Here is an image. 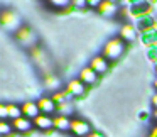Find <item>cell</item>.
Instances as JSON below:
<instances>
[{
	"instance_id": "9c48e42d",
	"label": "cell",
	"mask_w": 157,
	"mask_h": 137,
	"mask_svg": "<svg viewBox=\"0 0 157 137\" xmlns=\"http://www.w3.org/2000/svg\"><path fill=\"white\" fill-rule=\"evenodd\" d=\"M32 122H34V125L37 127V129L46 130V132H48V130H51L52 127H54V119H52L51 115H44V113H41L39 117H36Z\"/></svg>"
},
{
	"instance_id": "5b68a950",
	"label": "cell",
	"mask_w": 157,
	"mask_h": 137,
	"mask_svg": "<svg viewBox=\"0 0 157 137\" xmlns=\"http://www.w3.org/2000/svg\"><path fill=\"white\" fill-rule=\"evenodd\" d=\"M86 90V85L81 81V80H71V81L68 83V86H66V95H73V96H81L83 93H85Z\"/></svg>"
},
{
	"instance_id": "7a4b0ae2",
	"label": "cell",
	"mask_w": 157,
	"mask_h": 137,
	"mask_svg": "<svg viewBox=\"0 0 157 137\" xmlns=\"http://www.w3.org/2000/svg\"><path fill=\"white\" fill-rule=\"evenodd\" d=\"M69 132L75 134L76 137H88L93 130H91V125H90L88 120H85V119H73Z\"/></svg>"
},
{
	"instance_id": "8fae6325",
	"label": "cell",
	"mask_w": 157,
	"mask_h": 137,
	"mask_svg": "<svg viewBox=\"0 0 157 137\" xmlns=\"http://www.w3.org/2000/svg\"><path fill=\"white\" fill-rule=\"evenodd\" d=\"M32 125H34V122H32L31 119H27V117H24V115L17 120H12V127H14V130H17V132H29V130L32 129Z\"/></svg>"
},
{
	"instance_id": "277c9868",
	"label": "cell",
	"mask_w": 157,
	"mask_h": 137,
	"mask_svg": "<svg viewBox=\"0 0 157 137\" xmlns=\"http://www.w3.org/2000/svg\"><path fill=\"white\" fill-rule=\"evenodd\" d=\"M0 22H2V25L5 29H15L21 21H19L17 14H14L12 10H4L0 14Z\"/></svg>"
},
{
	"instance_id": "d6986e66",
	"label": "cell",
	"mask_w": 157,
	"mask_h": 137,
	"mask_svg": "<svg viewBox=\"0 0 157 137\" xmlns=\"http://www.w3.org/2000/svg\"><path fill=\"white\" fill-rule=\"evenodd\" d=\"M0 119L9 120V103H0Z\"/></svg>"
},
{
	"instance_id": "3957f363",
	"label": "cell",
	"mask_w": 157,
	"mask_h": 137,
	"mask_svg": "<svg viewBox=\"0 0 157 137\" xmlns=\"http://www.w3.org/2000/svg\"><path fill=\"white\" fill-rule=\"evenodd\" d=\"M139 27L135 24H123L122 29H120V39L125 42H130V41H135V37L139 36Z\"/></svg>"
},
{
	"instance_id": "ffe728a7",
	"label": "cell",
	"mask_w": 157,
	"mask_h": 137,
	"mask_svg": "<svg viewBox=\"0 0 157 137\" xmlns=\"http://www.w3.org/2000/svg\"><path fill=\"white\" fill-rule=\"evenodd\" d=\"M88 137H105V135H103V134L101 132H100V130H93V132L91 134H90V135Z\"/></svg>"
},
{
	"instance_id": "5bb4252c",
	"label": "cell",
	"mask_w": 157,
	"mask_h": 137,
	"mask_svg": "<svg viewBox=\"0 0 157 137\" xmlns=\"http://www.w3.org/2000/svg\"><path fill=\"white\" fill-rule=\"evenodd\" d=\"M54 129L59 132H68L71 129V119L66 115H56L54 117Z\"/></svg>"
},
{
	"instance_id": "e0dca14e",
	"label": "cell",
	"mask_w": 157,
	"mask_h": 137,
	"mask_svg": "<svg viewBox=\"0 0 157 137\" xmlns=\"http://www.w3.org/2000/svg\"><path fill=\"white\" fill-rule=\"evenodd\" d=\"M12 130H14L12 122H9V120H0V135H7Z\"/></svg>"
},
{
	"instance_id": "7402d4cb",
	"label": "cell",
	"mask_w": 157,
	"mask_h": 137,
	"mask_svg": "<svg viewBox=\"0 0 157 137\" xmlns=\"http://www.w3.org/2000/svg\"><path fill=\"white\" fill-rule=\"evenodd\" d=\"M149 137H157V127L152 130V132H150V135H149Z\"/></svg>"
},
{
	"instance_id": "9a60e30c",
	"label": "cell",
	"mask_w": 157,
	"mask_h": 137,
	"mask_svg": "<svg viewBox=\"0 0 157 137\" xmlns=\"http://www.w3.org/2000/svg\"><path fill=\"white\" fill-rule=\"evenodd\" d=\"M22 117V108L21 105H15V103H9V120H17Z\"/></svg>"
},
{
	"instance_id": "2e32d148",
	"label": "cell",
	"mask_w": 157,
	"mask_h": 137,
	"mask_svg": "<svg viewBox=\"0 0 157 137\" xmlns=\"http://www.w3.org/2000/svg\"><path fill=\"white\" fill-rule=\"evenodd\" d=\"M46 86L48 88H51V90H54V92H58V88H59V78L56 75H46Z\"/></svg>"
},
{
	"instance_id": "cb8c5ba5",
	"label": "cell",
	"mask_w": 157,
	"mask_h": 137,
	"mask_svg": "<svg viewBox=\"0 0 157 137\" xmlns=\"http://www.w3.org/2000/svg\"><path fill=\"white\" fill-rule=\"evenodd\" d=\"M154 86H155V90H157V81H155V83H154Z\"/></svg>"
},
{
	"instance_id": "603a6c76",
	"label": "cell",
	"mask_w": 157,
	"mask_h": 137,
	"mask_svg": "<svg viewBox=\"0 0 157 137\" xmlns=\"http://www.w3.org/2000/svg\"><path fill=\"white\" fill-rule=\"evenodd\" d=\"M154 120L157 122V110H154Z\"/></svg>"
},
{
	"instance_id": "d4e9b609",
	"label": "cell",
	"mask_w": 157,
	"mask_h": 137,
	"mask_svg": "<svg viewBox=\"0 0 157 137\" xmlns=\"http://www.w3.org/2000/svg\"><path fill=\"white\" fill-rule=\"evenodd\" d=\"M155 71H157V66H155Z\"/></svg>"
},
{
	"instance_id": "8992f818",
	"label": "cell",
	"mask_w": 157,
	"mask_h": 137,
	"mask_svg": "<svg viewBox=\"0 0 157 137\" xmlns=\"http://www.w3.org/2000/svg\"><path fill=\"white\" fill-rule=\"evenodd\" d=\"M37 107H39V110H41V113H44V115H51V113H54L56 110H58L56 102L52 98H48V96L39 98L37 100Z\"/></svg>"
},
{
	"instance_id": "44dd1931",
	"label": "cell",
	"mask_w": 157,
	"mask_h": 137,
	"mask_svg": "<svg viewBox=\"0 0 157 137\" xmlns=\"http://www.w3.org/2000/svg\"><path fill=\"white\" fill-rule=\"evenodd\" d=\"M152 105L155 107V110H157V93H155V95L152 96Z\"/></svg>"
},
{
	"instance_id": "30bf717a",
	"label": "cell",
	"mask_w": 157,
	"mask_h": 137,
	"mask_svg": "<svg viewBox=\"0 0 157 137\" xmlns=\"http://www.w3.org/2000/svg\"><path fill=\"white\" fill-rule=\"evenodd\" d=\"M96 10L101 15H105V17H112V15H115L118 12V7H117V4L112 2V0H101V4H100V7Z\"/></svg>"
},
{
	"instance_id": "4fadbf2b",
	"label": "cell",
	"mask_w": 157,
	"mask_h": 137,
	"mask_svg": "<svg viewBox=\"0 0 157 137\" xmlns=\"http://www.w3.org/2000/svg\"><path fill=\"white\" fill-rule=\"evenodd\" d=\"M15 39L21 41L22 44H31L34 41V34H32V31L29 27H19L15 31Z\"/></svg>"
},
{
	"instance_id": "6da1fadb",
	"label": "cell",
	"mask_w": 157,
	"mask_h": 137,
	"mask_svg": "<svg viewBox=\"0 0 157 137\" xmlns=\"http://www.w3.org/2000/svg\"><path fill=\"white\" fill-rule=\"evenodd\" d=\"M123 51H125V41H122L120 37H115V39H110L105 44L101 56L106 58L108 61H117L123 54Z\"/></svg>"
},
{
	"instance_id": "ba28073f",
	"label": "cell",
	"mask_w": 157,
	"mask_h": 137,
	"mask_svg": "<svg viewBox=\"0 0 157 137\" xmlns=\"http://www.w3.org/2000/svg\"><path fill=\"white\" fill-rule=\"evenodd\" d=\"M108 59L106 58H103V56H96V58H93L91 61H90V68L91 69H95L96 71V75H103V73H106L108 71Z\"/></svg>"
},
{
	"instance_id": "52a82bcc",
	"label": "cell",
	"mask_w": 157,
	"mask_h": 137,
	"mask_svg": "<svg viewBox=\"0 0 157 137\" xmlns=\"http://www.w3.org/2000/svg\"><path fill=\"white\" fill-rule=\"evenodd\" d=\"M21 108H22V115L27 117V119H31V120H34L36 117L41 115V110H39V107H37V102H24L21 105Z\"/></svg>"
},
{
	"instance_id": "ac0fdd59",
	"label": "cell",
	"mask_w": 157,
	"mask_h": 137,
	"mask_svg": "<svg viewBox=\"0 0 157 137\" xmlns=\"http://www.w3.org/2000/svg\"><path fill=\"white\" fill-rule=\"evenodd\" d=\"M58 112H59V115H66V117H68V113L73 112L71 103L64 102V103H61V105H58Z\"/></svg>"
},
{
	"instance_id": "7c38bea8",
	"label": "cell",
	"mask_w": 157,
	"mask_h": 137,
	"mask_svg": "<svg viewBox=\"0 0 157 137\" xmlns=\"http://www.w3.org/2000/svg\"><path fill=\"white\" fill-rule=\"evenodd\" d=\"M79 80H81L85 85H93V83H96V80H98V75H96L95 69L86 66V68H83L81 71H79Z\"/></svg>"
}]
</instances>
